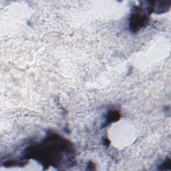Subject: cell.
Here are the masks:
<instances>
[{"mask_svg":"<svg viewBox=\"0 0 171 171\" xmlns=\"http://www.w3.org/2000/svg\"><path fill=\"white\" fill-rule=\"evenodd\" d=\"M148 18L146 14H143L139 9L134 11L130 20V27L132 32L140 30L141 28L146 25Z\"/></svg>","mask_w":171,"mask_h":171,"instance_id":"1","label":"cell"},{"mask_svg":"<svg viewBox=\"0 0 171 171\" xmlns=\"http://www.w3.org/2000/svg\"><path fill=\"white\" fill-rule=\"evenodd\" d=\"M120 118V114L117 111L116 112H111L108 114V116L106 118V122L108 124H110L113 122L118 121Z\"/></svg>","mask_w":171,"mask_h":171,"instance_id":"2","label":"cell"},{"mask_svg":"<svg viewBox=\"0 0 171 171\" xmlns=\"http://www.w3.org/2000/svg\"><path fill=\"white\" fill-rule=\"evenodd\" d=\"M160 170H170V160L168 159L166 161H165L163 164H162L160 167Z\"/></svg>","mask_w":171,"mask_h":171,"instance_id":"3","label":"cell"}]
</instances>
